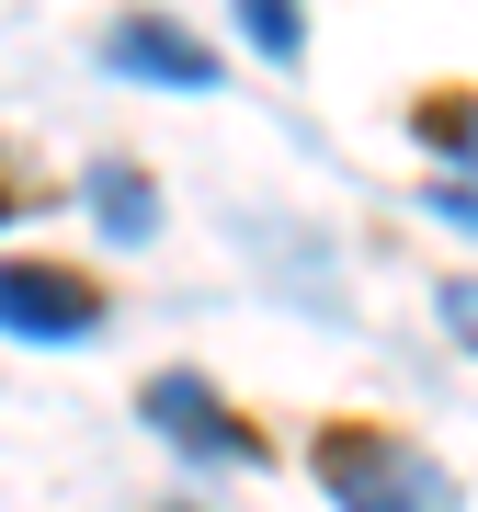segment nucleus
I'll return each mask as SVG.
<instances>
[{
	"label": "nucleus",
	"mask_w": 478,
	"mask_h": 512,
	"mask_svg": "<svg viewBox=\"0 0 478 512\" xmlns=\"http://www.w3.org/2000/svg\"><path fill=\"white\" fill-rule=\"evenodd\" d=\"M92 217H103L114 239H148V228H160V205H148V171H137V160H103V171H92Z\"/></svg>",
	"instance_id": "nucleus-5"
},
{
	"label": "nucleus",
	"mask_w": 478,
	"mask_h": 512,
	"mask_svg": "<svg viewBox=\"0 0 478 512\" xmlns=\"http://www.w3.org/2000/svg\"><path fill=\"white\" fill-rule=\"evenodd\" d=\"M422 205H433L444 228H467V239H478V183H422Z\"/></svg>",
	"instance_id": "nucleus-8"
},
{
	"label": "nucleus",
	"mask_w": 478,
	"mask_h": 512,
	"mask_svg": "<svg viewBox=\"0 0 478 512\" xmlns=\"http://www.w3.org/2000/svg\"><path fill=\"white\" fill-rule=\"evenodd\" d=\"M444 330H456V342H478V274L444 285Z\"/></svg>",
	"instance_id": "nucleus-9"
},
{
	"label": "nucleus",
	"mask_w": 478,
	"mask_h": 512,
	"mask_svg": "<svg viewBox=\"0 0 478 512\" xmlns=\"http://www.w3.org/2000/svg\"><path fill=\"white\" fill-rule=\"evenodd\" d=\"M319 490L342 512H456L444 456H422V444L387 433V421H331V433H319Z\"/></svg>",
	"instance_id": "nucleus-1"
},
{
	"label": "nucleus",
	"mask_w": 478,
	"mask_h": 512,
	"mask_svg": "<svg viewBox=\"0 0 478 512\" xmlns=\"http://www.w3.org/2000/svg\"><path fill=\"white\" fill-rule=\"evenodd\" d=\"M137 410L160 421V433H171V456H194V467H262V456H274V444H262V421H251V410H228L194 365L148 376V387H137Z\"/></svg>",
	"instance_id": "nucleus-2"
},
{
	"label": "nucleus",
	"mask_w": 478,
	"mask_h": 512,
	"mask_svg": "<svg viewBox=\"0 0 478 512\" xmlns=\"http://www.w3.org/2000/svg\"><path fill=\"white\" fill-rule=\"evenodd\" d=\"M0 330H12V342H92L103 330V285L80 274V262L12 251L0 262Z\"/></svg>",
	"instance_id": "nucleus-3"
},
{
	"label": "nucleus",
	"mask_w": 478,
	"mask_h": 512,
	"mask_svg": "<svg viewBox=\"0 0 478 512\" xmlns=\"http://www.w3.org/2000/svg\"><path fill=\"white\" fill-rule=\"evenodd\" d=\"M239 35L274 57V69H296V57H308V12H296V0H239Z\"/></svg>",
	"instance_id": "nucleus-7"
},
{
	"label": "nucleus",
	"mask_w": 478,
	"mask_h": 512,
	"mask_svg": "<svg viewBox=\"0 0 478 512\" xmlns=\"http://www.w3.org/2000/svg\"><path fill=\"white\" fill-rule=\"evenodd\" d=\"M103 69H126V80H171V92H217V46H194L183 23H160V12H126L103 35Z\"/></svg>",
	"instance_id": "nucleus-4"
},
{
	"label": "nucleus",
	"mask_w": 478,
	"mask_h": 512,
	"mask_svg": "<svg viewBox=\"0 0 478 512\" xmlns=\"http://www.w3.org/2000/svg\"><path fill=\"white\" fill-rule=\"evenodd\" d=\"M410 126H422L444 160H478V92H422V103H410Z\"/></svg>",
	"instance_id": "nucleus-6"
},
{
	"label": "nucleus",
	"mask_w": 478,
	"mask_h": 512,
	"mask_svg": "<svg viewBox=\"0 0 478 512\" xmlns=\"http://www.w3.org/2000/svg\"><path fill=\"white\" fill-rule=\"evenodd\" d=\"M12 205H23V183H12V171H0V217H12Z\"/></svg>",
	"instance_id": "nucleus-10"
}]
</instances>
